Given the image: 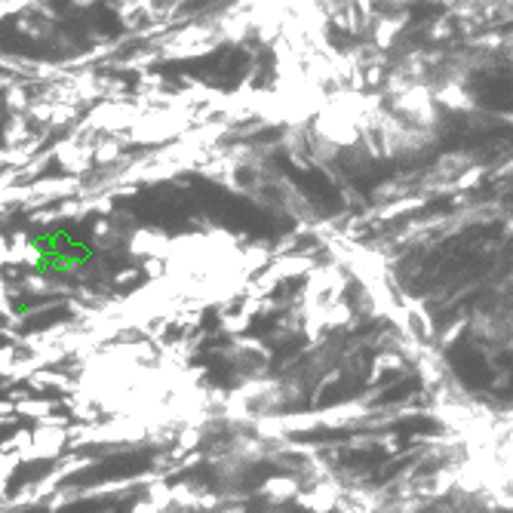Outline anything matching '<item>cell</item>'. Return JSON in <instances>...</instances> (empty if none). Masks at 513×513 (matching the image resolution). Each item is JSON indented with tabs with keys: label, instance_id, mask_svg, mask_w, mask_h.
<instances>
[{
	"label": "cell",
	"instance_id": "6da1fadb",
	"mask_svg": "<svg viewBox=\"0 0 513 513\" xmlns=\"http://www.w3.org/2000/svg\"><path fill=\"white\" fill-rule=\"evenodd\" d=\"M455 445L461 489L495 513H513V415H467Z\"/></svg>",
	"mask_w": 513,
	"mask_h": 513
}]
</instances>
